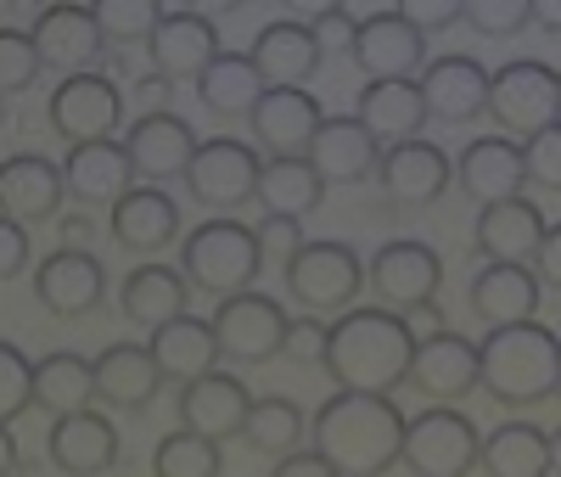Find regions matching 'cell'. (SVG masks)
I'll return each mask as SVG.
<instances>
[{
    "instance_id": "42",
    "label": "cell",
    "mask_w": 561,
    "mask_h": 477,
    "mask_svg": "<svg viewBox=\"0 0 561 477\" xmlns=\"http://www.w3.org/2000/svg\"><path fill=\"white\" fill-rule=\"evenodd\" d=\"M34 405V365L23 360L18 343H0V421H18Z\"/></svg>"
},
{
    "instance_id": "15",
    "label": "cell",
    "mask_w": 561,
    "mask_h": 477,
    "mask_svg": "<svg viewBox=\"0 0 561 477\" xmlns=\"http://www.w3.org/2000/svg\"><path fill=\"white\" fill-rule=\"evenodd\" d=\"M354 68L370 73V84L377 79H421V68H427V34H421L399 7H377L359 23Z\"/></svg>"
},
{
    "instance_id": "2",
    "label": "cell",
    "mask_w": 561,
    "mask_h": 477,
    "mask_svg": "<svg viewBox=\"0 0 561 477\" xmlns=\"http://www.w3.org/2000/svg\"><path fill=\"white\" fill-rule=\"evenodd\" d=\"M410 360H415V331L404 315L382 304L337 315L332 343H325V371H332L337 394H393L410 382Z\"/></svg>"
},
{
    "instance_id": "37",
    "label": "cell",
    "mask_w": 561,
    "mask_h": 477,
    "mask_svg": "<svg viewBox=\"0 0 561 477\" xmlns=\"http://www.w3.org/2000/svg\"><path fill=\"white\" fill-rule=\"evenodd\" d=\"M483 472L489 477H550V433L534 421H500L483 433Z\"/></svg>"
},
{
    "instance_id": "32",
    "label": "cell",
    "mask_w": 561,
    "mask_h": 477,
    "mask_svg": "<svg viewBox=\"0 0 561 477\" xmlns=\"http://www.w3.org/2000/svg\"><path fill=\"white\" fill-rule=\"evenodd\" d=\"M354 118L377 140L399 147V140H421V124H427L433 113H427V95H421L415 79H377V84L359 90Z\"/></svg>"
},
{
    "instance_id": "20",
    "label": "cell",
    "mask_w": 561,
    "mask_h": 477,
    "mask_svg": "<svg viewBox=\"0 0 561 477\" xmlns=\"http://www.w3.org/2000/svg\"><path fill=\"white\" fill-rule=\"evenodd\" d=\"M45 455L62 477H107L124 455L118 444V427L96 410H79V416H57L51 433H45Z\"/></svg>"
},
{
    "instance_id": "13",
    "label": "cell",
    "mask_w": 561,
    "mask_h": 477,
    "mask_svg": "<svg viewBox=\"0 0 561 477\" xmlns=\"http://www.w3.org/2000/svg\"><path fill=\"white\" fill-rule=\"evenodd\" d=\"M214 331H219V349L225 360L237 365H270L280 349H287V309L264 293H237V298H219L214 309Z\"/></svg>"
},
{
    "instance_id": "27",
    "label": "cell",
    "mask_w": 561,
    "mask_h": 477,
    "mask_svg": "<svg viewBox=\"0 0 561 477\" xmlns=\"http://www.w3.org/2000/svg\"><path fill=\"white\" fill-rule=\"evenodd\" d=\"M545 230H550V219H545V208L528 203V197H511V203L478 208V225H472L478 253H483L489 264H534V253H539V242H545Z\"/></svg>"
},
{
    "instance_id": "47",
    "label": "cell",
    "mask_w": 561,
    "mask_h": 477,
    "mask_svg": "<svg viewBox=\"0 0 561 477\" xmlns=\"http://www.w3.org/2000/svg\"><path fill=\"white\" fill-rule=\"evenodd\" d=\"M309 29H314V39H320V57H354L359 23H354L348 7H320Z\"/></svg>"
},
{
    "instance_id": "34",
    "label": "cell",
    "mask_w": 561,
    "mask_h": 477,
    "mask_svg": "<svg viewBox=\"0 0 561 477\" xmlns=\"http://www.w3.org/2000/svg\"><path fill=\"white\" fill-rule=\"evenodd\" d=\"M163 388V371L147 343H113L96 354V399L113 410H147Z\"/></svg>"
},
{
    "instance_id": "52",
    "label": "cell",
    "mask_w": 561,
    "mask_h": 477,
    "mask_svg": "<svg viewBox=\"0 0 561 477\" xmlns=\"http://www.w3.org/2000/svg\"><path fill=\"white\" fill-rule=\"evenodd\" d=\"M270 477H337V466L325 461V455H314V450H298V455H287V461H275Z\"/></svg>"
},
{
    "instance_id": "50",
    "label": "cell",
    "mask_w": 561,
    "mask_h": 477,
    "mask_svg": "<svg viewBox=\"0 0 561 477\" xmlns=\"http://www.w3.org/2000/svg\"><path fill=\"white\" fill-rule=\"evenodd\" d=\"M28 259H34V248H28V230H23L18 219H0V275L18 281V275L28 270Z\"/></svg>"
},
{
    "instance_id": "44",
    "label": "cell",
    "mask_w": 561,
    "mask_h": 477,
    "mask_svg": "<svg viewBox=\"0 0 561 477\" xmlns=\"http://www.w3.org/2000/svg\"><path fill=\"white\" fill-rule=\"evenodd\" d=\"M45 73V63H39V52H34V39L28 34H0V90L7 95H23L34 79Z\"/></svg>"
},
{
    "instance_id": "19",
    "label": "cell",
    "mask_w": 561,
    "mask_h": 477,
    "mask_svg": "<svg viewBox=\"0 0 561 477\" xmlns=\"http://www.w3.org/2000/svg\"><path fill=\"white\" fill-rule=\"evenodd\" d=\"M455 180L466 191V203H478V208L523 197V185H528L523 147H517V140H505V135H478L472 147L455 158Z\"/></svg>"
},
{
    "instance_id": "25",
    "label": "cell",
    "mask_w": 561,
    "mask_h": 477,
    "mask_svg": "<svg viewBox=\"0 0 561 477\" xmlns=\"http://www.w3.org/2000/svg\"><path fill=\"white\" fill-rule=\"evenodd\" d=\"M129 158H135V169H140V180H152V185H163V180H185V169H192V158H197V129L185 124V118H174V113H140L135 124H129Z\"/></svg>"
},
{
    "instance_id": "5",
    "label": "cell",
    "mask_w": 561,
    "mask_h": 477,
    "mask_svg": "<svg viewBox=\"0 0 561 477\" xmlns=\"http://www.w3.org/2000/svg\"><path fill=\"white\" fill-rule=\"evenodd\" d=\"M489 118L505 129V140L517 135V147L550 124H561V68L539 57H511L489 79Z\"/></svg>"
},
{
    "instance_id": "54",
    "label": "cell",
    "mask_w": 561,
    "mask_h": 477,
    "mask_svg": "<svg viewBox=\"0 0 561 477\" xmlns=\"http://www.w3.org/2000/svg\"><path fill=\"white\" fill-rule=\"evenodd\" d=\"M57 230H62V248H84L90 253V219L84 214H62Z\"/></svg>"
},
{
    "instance_id": "39",
    "label": "cell",
    "mask_w": 561,
    "mask_h": 477,
    "mask_svg": "<svg viewBox=\"0 0 561 477\" xmlns=\"http://www.w3.org/2000/svg\"><path fill=\"white\" fill-rule=\"evenodd\" d=\"M242 439H248V450H259L270 461H287V455H298L309 444V416L287 394H264V399H253V416H248Z\"/></svg>"
},
{
    "instance_id": "28",
    "label": "cell",
    "mask_w": 561,
    "mask_h": 477,
    "mask_svg": "<svg viewBox=\"0 0 561 477\" xmlns=\"http://www.w3.org/2000/svg\"><path fill=\"white\" fill-rule=\"evenodd\" d=\"M545 286L534 275V264H483L472 275V286H466V304H472V315L494 331V326H517V320H534L539 315V298Z\"/></svg>"
},
{
    "instance_id": "21",
    "label": "cell",
    "mask_w": 561,
    "mask_h": 477,
    "mask_svg": "<svg viewBox=\"0 0 561 477\" xmlns=\"http://www.w3.org/2000/svg\"><path fill=\"white\" fill-rule=\"evenodd\" d=\"M62 180H68V197L79 208H118L135 191L140 169H135L124 140H96V147H68Z\"/></svg>"
},
{
    "instance_id": "55",
    "label": "cell",
    "mask_w": 561,
    "mask_h": 477,
    "mask_svg": "<svg viewBox=\"0 0 561 477\" xmlns=\"http://www.w3.org/2000/svg\"><path fill=\"white\" fill-rule=\"evenodd\" d=\"M534 29L561 34V0H534Z\"/></svg>"
},
{
    "instance_id": "23",
    "label": "cell",
    "mask_w": 561,
    "mask_h": 477,
    "mask_svg": "<svg viewBox=\"0 0 561 477\" xmlns=\"http://www.w3.org/2000/svg\"><path fill=\"white\" fill-rule=\"evenodd\" d=\"M219 29H214V18H203V12H169L163 18V29L152 34V45H147V57H152V73H163L169 84H180V79H203L214 63H219Z\"/></svg>"
},
{
    "instance_id": "35",
    "label": "cell",
    "mask_w": 561,
    "mask_h": 477,
    "mask_svg": "<svg viewBox=\"0 0 561 477\" xmlns=\"http://www.w3.org/2000/svg\"><path fill=\"white\" fill-rule=\"evenodd\" d=\"M96 399V360H84L73 349H57L34 365V410L45 416H79Z\"/></svg>"
},
{
    "instance_id": "43",
    "label": "cell",
    "mask_w": 561,
    "mask_h": 477,
    "mask_svg": "<svg viewBox=\"0 0 561 477\" xmlns=\"http://www.w3.org/2000/svg\"><path fill=\"white\" fill-rule=\"evenodd\" d=\"M478 34L489 39H505V34H523L534 23V0H466V18Z\"/></svg>"
},
{
    "instance_id": "38",
    "label": "cell",
    "mask_w": 561,
    "mask_h": 477,
    "mask_svg": "<svg viewBox=\"0 0 561 477\" xmlns=\"http://www.w3.org/2000/svg\"><path fill=\"white\" fill-rule=\"evenodd\" d=\"M264 214H293V219H309L320 203H325V180L314 174L309 158H264V174H259V197H253Z\"/></svg>"
},
{
    "instance_id": "53",
    "label": "cell",
    "mask_w": 561,
    "mask_h": 477,
    "mask_svg": "<svg viewBox=\"0 0 561 477\" xmlns=\"http://www.w3.org/2000/svg\"><path fill=\"white\" fill-rule=\"evenodd\" d=\"M169 79L163 73H140V84H135V95H140V107H147V113H169Z\"/></svg>"
},
{
    "instance_id": "7",
    "label": "cell",
    "mask_w": 561,
    "mask_h": 477,
    "mask_svg": "<svg viewBox=\"0 0 561 477\" xmlns=\"http://www.w3.org/2000/svg\"><path fill=\"white\" fill-rule=\"evenodd\" d=\"M404 466L415 477H472L483 466V427L455 405H427L404 427Z\"/></svg>"
},
{
    "instance_id": "10",
    "label": "cell",
    "mask_w": 561,
    "mask_h": 477,
    "mask_svg": "<svg viewBox=\"0 0 561 477\" xmlns=\"http://www.w3.org/2000/svg\"><path fill=\"white\" fill-rule=\"evenodd\" d=\"M259 174H264L259 147H248L237 135H214L197 147L192 169H185V191L203 208H242L248 197H259Z\"/></svg>"
},
{
    "instance_id": "36",
    "label": "cell",
    "mask_w": 561,
    "mask_h": 477,
    "mask_svg": "<svg viewBox=\"0 0 561 477\" xmlns=\"http://www.w3.org/2000/svg\"><path fill=\"white\" fill-rule=\"evenodd\" d=\"M264 73L253 68L248 52H219V63L197 79V95L203 107L219 113V118H253V107L264 102Z\"/></svg>"
},
{
    "instance_id": "9",
    "label": "cell",
    "mask_w": 561,
    "mask_h": 477,
    "mask_svg": "<svg viewBox=\"0 0 561 477\" xmlns=\"http://www.w3.org/2000/svg\"><path fill=\"white\" fill-rule=\"evenodd\" d=\"M45 118H51V129L68 147H96V140H113L118 124H124V90H118L113 73L57 79L51 102H45Z\"/></svg>"
},
{
    "instance_id": "33",
    "label": "cell",
    "mask_w": 561,
    "mask_h": 477,
    "mask_svg": "<svg viewBox=\"0 0 561 477\" xmlns=\"http://www.w3.org/2000/svg\"><path fill=\"white\" fill-rule=\"evenodd\" d=\"M147 349H152V360H158L163 382H180V388H192L197 376H208V371L225 360L214 320H197V315H180V320L158 326Z\"/></svg>"
},
{
    "instance_id": "57",
    "label": "cell",
    "mask_w": 561,
    "mask_h": 477,
    "mask_svg": "<svg viewBox=\"0 0 561 477\" xmlns=\"http://www.w3.org/2000/svg\"><path fill=\"white\" fill-rule=\"evenodd\" d=\"M550 472H561V427L550 433Z\"/></svg>"
},
{
    "instance_id": "56",
    "label": "cell",
    "mask_w": 561,
    "mask_h": 477,
    "mask_svg": "<svg viewBox=\"0 0 561 477\" xmlns=\"http://www.w3.org/2000/svg\"><path fill=\"white\" fill-rule=\"evenodd\" d=\"M0 472H7V477H18L23 466H18V439L7 433V444H0Z\"/></svg>"
},
{
    "instance_id": "22",
    "label": "cell",
    "mask_w": 561,
    "mask_h": 477,
    "mask_svg": "<svg viewBox=\"0 0 561 477\" xmlns=\"http://www.w3.org/2000/svg\"><path fill=\"white\" fill-rule=\"evenodd\" d=\"M248 416H253V394H248V382H237L230 371H208L192 388H180V427H192V433H203L214 444L242 439Z\"/></svg>"
},
{
    "instance_id": "8",
    "label": "cell",
    "mask_w": 561,
    "mask_h": 477,
    "mask_svg": "<svg viewBox=\"0 0 561 477\" xmlns=\"http://www.w3.org/2000/svg\"><path fill=\"white\" fill-rule=\"evenodd\" d=\"M280 275H287V298L304 304L320 320L325 315H348L354 298L365 293V264H359V253L348 242H304Z\"/></svg>"
},
{
    "instance_id": "48",
    "label": "cell",
    "mask_w": 561,
    "mask_h": 477,
    "mask_svg": "<svg viewBox=\"0 0 561 477\" xmlns=\"http://www.w3.org/2000/svg\"><path fill=\"white\" fill-rule=\"evenodd\" d=\"M325 343H332V326H325L320 315H304V320H293L280 354H287L293 365H325Z\"/></svg>"
},
{
    "instance_id": "51",
    "label": "cell",
    "mask_w": 561,
    "mask_h": 477,
    "mask_svg": "<svg viewBox=\"0 0 561 477\" xmlns=\"http://www.w3.org/2000/svg\"><path fill=\"white\" fill-rule=\"evenodd\" d=\"M534 275H539V286L561 293V225L545 230V242H539V253H534Z\"/></svg>"
},
{
    "instance_id": "46",
    "label": "cell",
    "mask_w": 561,
    "mask_h": 477,
    "mask_svg": "<svg viewBox=\"0 0 561 477\" xmlns=\"http://www.w3.org/2000/svg\"><path fill=\"white\" fill-rule=\"evenodd\" d=\"M253 236H259V248H264V264L280 259V270H287L293 253L304 248V219H293V214H264V219L253 225Z\"/></svg>"
},
{
    "instance_id": "58",
    "label": "cell",
    "mask_w": 561,
    "mask_h": 477,
    "mask_svg": "<svg viewBox=\"0 0 561 477\" xmlns=\"http://www.w3.org/2000/svg\"><path fill=\"white\" fill-rule=\"evenodd\" d=\"M556 399H561V388H556Z\"/></svg>"
},
{
    "instance_id": "12",
    "label": "cell",
    "mask_w": 561,
    "mask_h": 477,
    "mask_svg": "<svg viewBox=\"0 0 561 477\" xmlns=\"http://www.w3.org/2000/svg\"><path fill=\"white\" fill-rule=\"evenodd\" d=\"M410 388L433 405H460L472 399V388H483V360L478 343L460 338V331H427L415 338V360H410Z\"/></svg>"
},
{
    "instance_id": "30",
    "label": "cell",
    "mask_w": 561,
    "mask_h": 477,
    "mask_svg": "<svg viewBox=\"0 0 561 477\" xmlns=\"http://www.w3.org/2000/svg\"><path fill=\"white\" fill-rule=\"evenodd\" d=\"M113 242L124 253H163L169 242H185L180 236V203L163 185H135L129 197L113 208Z\"/></svg>"
},
{
    "instance_id": "18",
    "label": "cell",
    "mask_w": 561,
    "mask_h": 477,
    "mask_svg": "<svg viewBox=\"0 0 561 477\" xmlns=\"http://www.w3.org/2000/svg\"><path fill=\"white\" fill-rule=\"evenodd\" d=\"M320 124H325V107L314 102L309 90H293V84L264 90V102H259L253 118H248L253 140H259L270 158H309Z\"/></svg>"
},
{
    "instance_id": "29",
    "label": "cell",
    "mask_w": 561,
    "mask_h": 477,
    "mask_svg": "<svg viewBox=\"0 0 561 477\" xmlns=\"http://www.w3.org/2000/svg\"><path fill=\"white\" fill-rule=\"evenodd\" d=\"M309 163L325 185H359V180H377V163H382V140L370 135L359 118H325L314 147H309Z\"/></svg>"
},
{
    "instance_id": "4",
    "label": "cell",
    "mask_w": 561,
    "mask_h": 477,
    "mask_svg": "<svg viewBox=\"0 0 561 477\" xmlns=\"http://www.w3.org/2000/svg\"><path fill=\"white\" fill-rule=\"evenodd\" d=\"M259 270H264V248L242 219H225V214L203 219L180 242V275L192 281V293H208V298L253 293Z\"/></svg>"
},
{
    "instance_id": "26",
    "label": "cell",
    "mask_w": 561,
    "mask_h": 477,
    "mask_svg": "<svg viewBox=\"0 0 561 477\" xmlns=\"http://www.w3.org/2000/svg\"><path fill=\"white\" fill-rule=\"evenodd\" d=\"M62 197H68L62 163L39 158V152H12L0 163V203H7V219H18V225L62 219Z\"/></svg>"
},
{
    "instance_id": "49",
    "label": "cell",
    "mask_w": 561,
    "mask_h": 477,
    "mask_svg": "<svg viewBox=\"0 0 561 477\" xmlns=\"http://www.w3.org/2000/svg\"><path fill=\"white\" fill-rule=\"evenodd\" d=\"M421 34H438V29H455L460 18H466V0H404L399 7Z\"/></svg>"
},
{
    "instance_id": "16",
    "label": "cell",
    "mask_w": 561,
    "mask_h": 477,
    "mask_svg": "<svg viewBox=\"0 0 561 477\" xmlns=\"http://www.w3.org/2000/svg\"><path fill=\"white\" fill-rule=\"evenodd\" d=\"M34 298L45 304V315H57V320H84V315H96L102 298H107V270H102L96 253H84V248H57L34 270Z\"/></svg>"
},
{
    "instance_id": "45",
    "label": "cell",
    "mask_w": 561,
    "mask_h": 477,
    "mask_svg": "<svg viewBox=\"0 0 561 477\" xmlns=\"http://www.w3.org/2000/svg\"><path fill=\"white\" fill-rule=\"evenodd\" d=\"M523 163H528V185L561 197V124H550L545 135L523 140Z\"/></svg>"
},
{
    "instance_id": "11",
    "label": "cell",
    "mask_w": 561,
    "mask_h": 477,
    "mask_svg": "<svg viewBox=\"0 0 561 477\" xmlns=\"http://www.w3.org/2000/svg\"><path fill=\"white\" fill-rule=\"evenodd\" d=\"M455 180V163L438 140H399V147L382 152L377 163V191L393 214H415V208H433Z\"/></svg>"
},
{
    "instance_id": "6",
    "label": "cell",
    "mask_w": 561,
    "mask_h": 477,
    "mask_svg": "<svg viewBox=\"0 0 561 477\" xmlns=\"http://www.w3.org/2000/svg\"><path fill=\"white\" fill-rule=\"evenodd\" d=\"M365 286L370 298H377L382 309L393 315H421L438 304V286H444V259L433 242H415V236H393V242H382L377 253H370L365 264Z\"/></svg>"
},
{
    "instance_id": "14",
    "label": "cell",
    "mask_w": 561,
    "mask_h": 477,
    "mask_svg": "<svg viewBox=\"0 0 561 477\" xmlns=\"http://www.w3.org/2000/svg\"><path fill=\"white\" fill-rule=\"evenodd\" d=\"M34 52L45 63V73H96L102 52H107V34H102V18L96 7H45L39 23L28 29Z\"/></svg>"
},
{
    "instance_id": "24",
    "label": "cell",
    "mask_w": 561,
    "mask_h": 477,
    "mask_svg": "<svg viewBox=\"0 0 561 477\" xmlns=\"http://www.w3.org/2000/svg\"><path fill=\"white\" fill-rule=\"evenodd\" d=\"M248 57H253V68L264 73L270 90H280V84L304 90V84L320 73V63H325L314 29L298 23V18H275V23H264V29L253 34V45H248Z\"/></svg>"
},
{
    "instance_id": "41",
    "label": "cell",
    "mask_w": 561,
    "mask_h": 477,
    "mask_svg": "<svg viewBox=\"0 0 561 477\" xmlns=\"http://www.w3.org/2000/svg\"><path fill=\"white\" fill-rule=\"evenodd\" d=\"M96 18H102V34L113 45H152V34L163 29L169 12L158 7V0H102Z\"/></svg>"
},
{
    "instance_id": "1",
    "label": "cell",
    "mask_w": 561,
    "mask_h": 477,
    "mask_svg": "<svg viewBox=\"0 0 561 477\" xmlns=\"http://www.w3.org/2000/svg\"><path fill=\"white\" fill-rule=\"evenodd\" d=\"M404 427L393 394H332L309 416V444L337 477H388L404 461Z\"/></svg>"
},
{
    "instance_id": "17",
    "label": "cell",
    "mask_w": 561,
    "mask_h": 477,
    "mask_svg": "<svg viewBox=\"0 0 561 477\" xmlns=\"http://www.w3.org/2000/svg\"><path fill=\"white\" fill-rule=\"evenodd\" d=\"M489 68L478 57H466V52H444L433 57L427 68H421V95H427V113L438 124H472L489 113Z\"/></svg>"
},
{
    "instance_id": "40",
    "label": "cell",
    "mask_w": 561,
    "mask_h": 477,
    "mask_svg": "<svg viewBox=\"0 0 561 477\" xmlns=\"http://www.w3.org/2000/svg\"><path fill=\"white\" fill-rule=\"evenodd\" d=\"M225 472V455L214 439L180 427V433H163L158 450H152V477H219Z\"/></svg>"
},
{
    "instance_id": "3",
    "label": "cell",
    "mask_w": 561,
    "mask_h": 477,
    "mask_svg": "<svg viewBox=\"0 0 561 477\" xmlns=\"http://www.w3.org/2000/svg\"><path fill=\"white\" fill-rule=\"evenodd\" d=\"M478 360H483V394L500 410H534L561 388V331L539 320L494 326L478 343Z\"/></svg>"
},
{
    "instance_id": "31",
    "label": "cell",
    "mask_w": 561,
    "mask_h": 477,
    "mask_svg": "<svg viewBox=\"0 0 561 477\" xmlns=\"http://www.w3.org/2000/svg\"><path fill=\"white\" fill-rule=\"evenodd\" d=\"M118 309H124L129 326L158 331L180 315H192V281H185L180 270H169V264H135L118 286Z\"/></svg>"
}]
</instances>
